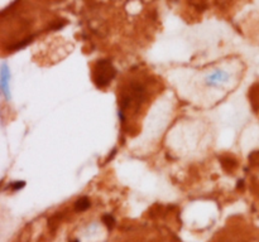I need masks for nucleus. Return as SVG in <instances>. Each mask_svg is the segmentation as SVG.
<instances>
[{"instance_id": "1", "label": "nucleus", "mask_w": 259, "mask_h": 242, "mask_svg": "<svg viewBox=\"0 0 259 242\" xmlns=\"http://www.w3.org/2000/svg\"><path fill=\"white\" fill-rule=\"evenodd\" d=\"M148 96L149 90L147 83L144 82V77L141 80L138 76H136L124 86L120 97V111L125 123L131 121L132 117L138 113L142 105L148 100Z\"/></svg>"}, {"instance_id": "2", "label": "nucleus", "mask_w": 259, "mask_h": 242, "mask_svg": "<svg viewBox=\"0 0 259 242\" xmlns=\"http://www.w3.org/2000/svg\"><path fill=\"white\" fill-rule=\"evenodd\" d=\"M99 70H101L103 72H99V71H96V72L99 73V75L95 77L96 82H98L100 86H105L106 83H108L109 81L114 77V73L115 72H114V70H113V66H111L110 63L103 62L99 65Z\"/></svg>"}, {"instance_id": "3", "label": "nucleus", "mask_w": 259, "mask_h": 242, "mask_svg": "<svg viewBox=\"0 0 259 242\" xmlns=\"http://www.w3.org/2000/svg\"><path fill=\"white\" fill-rule=\"evenodd\" d=\"M89 206H90V202H89L88 198L78 199L77 203H76V209H78V211H85L86 208H89Z\"/></svg>"}]
</instances>
